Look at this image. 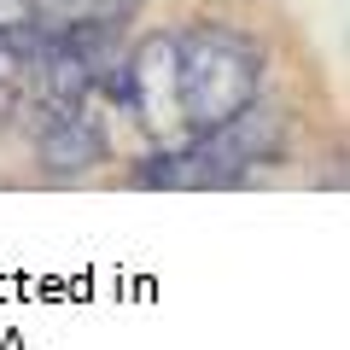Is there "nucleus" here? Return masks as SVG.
I'll return each mask as SVG.
<instances>
[{"label":"nucleus","instance_id":"obj_1","mask_svg":"<svg viewBox=\"0 0 350 350\" xmlns=\"http://www.w3.org/2000/svg\"><path fill=\"white\" fill-rule=\"evenodd\" d=\"M280 158H286V111L257 94L228 123L204 129V135L181 140L170 152H146L129 181L135 187H170V193H181V187H245L257 170H275Z\"/></svg>","mask_w":350,"mask_h":350},{"label":"nucleus","instance_id":"obj_2","mask_svg":"<svg viewBox=\"0 0 350 350\" xmlns=\"http://www.w3.org/2000/svg\"><path fill=\"white\" fill-rule=\"evenodd\" d=\"M262 70H269V47L251 29L204 18L175 36V82H181V117L193 135L228 123L262 94Z\"/></svg>","mask_w":350,"mask_h":350},{"label":"nucleus","instance_id":"obj_3","mask_svg":"<svg viewBox=\"0 0 350 350\" xmlns=\"http://www.w3.org/2000/svg\"><path fill=\"white\" fill-rule=\"evenodd\" d=\"M111 88H117L123 111L135 117L140 140H146L152 152H170V146H181V140H193L187 117H181V82H175V29L140 36L135 47L123 53Z\"/></svg>","mask_w":350,"mask_h":350},{"label":"nucleus","instance_id":"obj_4","mask_svg":"<svg viewBox=\"0 0 350 350\" xmlns=\"http://www.w3.org/2000/svg\"><path fill=\"white\" fill-rule=\"evenodd\" d=\"M29 140L47 175H88L111 158V123H105V94H76V100H29L24 105Z\"/></svg>","mask_w":350,"mask_h":350},{"label":"nucleus","instance_id":"obj_5","mask_svg":"<svg viewBox=\"0 0 350 350\" xmlns=\"http://www.w3.org/2000/svg\"><path fill=\"white\" fill-rule=\"evenodd\" d=\"M41 41H47V29L0 24V129L24 123V105H29V94H36Z\"/></svg>","mask_w":350,"mask_h":350},{"label":"nucleus","instance_id":"obj_6","mask_svg":"<svg viewBox=\"0 0 350 350\" xmlns=\"http://www.w3.org/2000/svg\"><path fill=\"white\" fill-rule=\"evenodd\" d=\"M146 0H53V24H111L123 29Z\"/></svg>","mask_w":350,"mask_h":350}]
</instances>
